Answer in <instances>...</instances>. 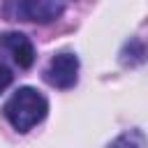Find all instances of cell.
Wrapping results in <instances>:
<instances>
[{
	"label": "cell",
	"mask_w": 148,
	"mask_h": 148,
	"mask_svg": "<svg viewBox=\"0 0 148 148\" xmlns=\"http://www.w3.org/2000/svg\"><path fill=\"white\" fill-rule=\"evenodd\" d=\"M2 111H5V118L9 120V125L16 132H28L46 118L49 102L37 88L23 86L7 99Z\"/></svg>",
	"instance_id": "1"
},
{
	"label": "cell",
	"mask_w": 148,
	"mask_h": 148,
	"mask_svg": "<svg viewBox=\"0 0 148 148\" xmlns=\"http://www.w3.org/2000/svg\"><path fill=\"white\" fill-rule=\"evenodd\" d=\"M9 12H12V16L21 18V21L51 23L65 12V5L58 0H18V2L9 5Z\"/></svg>",
	"instance_id": "2"
},
{
	"label": "cell",
	"mask_w": 148,
	"mask_h": 148,
	"mask_svg": "<svg viewBox=\"0 0 148 148\" xmlns=\"http://www.w3.org/2000/svg\"><path fill=\"white\" fill-rule=\"evenodd\" d=\"M44 79L49 81V86L67 90L79 81V58L74 53H58L51 58Z\"/></svg>",
	"instance_id": "3"
},
{
	"label": "cell",
	"mask_w": 148,
	"mask_h": 148,
	"mask_svg": "<svg viewBox=\"0 0 148 148\" xmlns=\"http://www.w3.org/2000/svg\"><path fill=\"white\" fill-rule=\"evenodd\" d=\"M0 46L5 51H9L12 60L21 69L32 67V62H35V49H32V42L25 35H21V32H5V35H0Z\"/></svg>",
	"instance_id": "4"
},
{
	"label": "cell",
	"mask_w": 148,
	"mask_h": 148,
	"mask_svg": "<svg viewBox=\"0 0 148 148\" xmlns=\"http://www.w3.org/2000/svg\"><path fill=\"white\" fill-rule=\"evenodd\" d=\"M148 58V49H146V44L143 42H139V39H130L125 46H123V51H120V62L123 65H141L143 60Z\"/></svg>",
	"instance_id": "5"
},
{
	"label": "cell",
	"mask_w": 148,
	"mask_h": 148,
	"mask_svg": "<svg viewBox=\"0 0 148 148\" xmlns=\"http://www.w3.org/2000/svg\"><path fill=\"white\" fill-rule=\"evenodd\" d=\"M106 148H148V143H146L143 132H139V130H130V132L116 136Z\"/></svg>",
	"instance_id": "6"
},
{
	"label": "cell",
	"mask_w": 148,
	"mask_h": 148,
	"mask_svg": "<svg viewBox=\"0 0 148 148\" xmlns=\"http://www.w3.org/2000/svg\"><path fill=\"white\" fill-rule=\"evenodd\" d=\"M9 83H12V72H9L7 65L0 62V92H5V88H7Z\"/></svg>",
	"instance_id": "7"
}]
</instances>
